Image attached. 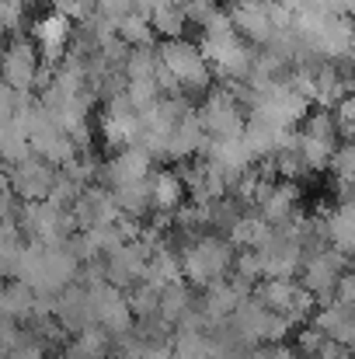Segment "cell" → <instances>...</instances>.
Returning a JSON list of instances; mask_svg holds the SVG:
<instances>
[{"instance_id": "cell-34", "label": "cell", "mask_w": 355, "mask_h": 359, "mask_svg": "<svg viewBox=\"0 0 355 359\" xmlns=\"http://www.w3.org/2000/svg\"><path fill=\"white\" fill-rule=\"evenodd\" d=\"M331 300H335V304H342V307H352V304H355V279H352V272H349V269L338 276Z\"/></svg>"}, {"instance_id": "cell-32", "label": "cell", "mask_w": 355, "mask_h": 359, "mask_svg": "<svg viewBox=\"0 0 355 359\" xmlns=\"http://www.w3.org/2000/svg\"><path fill=\"white\" fill-rule=\"evenodd\" d=\"M324 346V335L314 328V325H307V328H300V335H296V356L310 359L317 349Z\"/></svg>"}, {"instance_id": "cell-1", "label": "cell", "mask_w": 355, "mask_h": 359, "mask_svg": "<svg viewBox=\"0 0 355 359\" xmlns=\"http://www.w3.org/2000/svg\"><path fill=\"white\" fill-rule=\"evenodd\" d=\"M237 248L223 234H199L188 244L178 248V262H181V279L188 286H206V283H216L223 276H230V265H234Z\"/></svg>"}, {"instance_id": "cell-35", "label": "cell", "mask_w": 355, "mask_h": 359, "mask_svg": "<svg viewBox=\"0 0 355 359\" xmlns=\"http://www.w3.org/2000/svg\"><path fill=\"white\" fill-rule=\"evenodd\" d=\"M251 359H300V356H296V349H289L282 342H265V346L251 349Z\"/></svg>"}, {"instance_id": "cell-20", "label": "cell", "mask_w": 355, "mask_h": 359, "mask_svg": "<svg viewBox=\"0 0 355 359\" xmlns=\"http://www.w3.org/2000/svg\"><path fill=\"white\" fill-rule=\"evenodd\" d=\"M192 304H195V293H192V286H188L185 279H171V283H164L160 293H157V314H160L164 321H171V325H174Z\"/></svg>"}, {"instance_id": "cell-22", "label": "cell", "mask_w": 355, "mask_h": 359, "mask_svg": "<svg viewBox=\"0 0 355 359\" xmlns=\"http://www.w3.org/2000/svg\"><path fill=\"white\" fill-rule=\"evenodd\" d=\"M28 154H32V147H28V136H25L21 122L14 116H0V164L11 168V164L25 161Z\"/></svg>"}, {"instance_id": "cell-7", "label": "cell", "mask_w": 355, "mask_h": 359, "mask_svg": "<svg viewBox=\"0 0 355 359\" xmlns=\"http://www.w3.org/2000/svg\"><path fill=\"white\" fill-rule=\"evenodd\" d=\"M7 178H11L14 196H21L25 203H39V199L49 196V185H53V178H56V168H53L49 161L28 154L25 161H18V164L7 168Z\"/></svg>"}, {"instance_id": "cell-10", "label": "cell", "mask_w": 355, "mask_h": 359, "mask_svg": "<svg viewBox=\"0 0 355 359\" xmlns=\"http://www.w3.org/2000/svg\"><path fill=\"white\" fill-rule=\"evenodd\" d=\"M70 18H63L60 11H49V14H42L35 25H32V35H35V46L42 49L39 53V60L42 63H60L63 60V53H67V46H70Z\"/></svg>"}, {"instance_id": "cell-9", "label": "cell", "mask_w": 355, "mask_h": 359, "mask_svg": "<svg viewBox=\"0 0 355 359\" xmlns=\"http://www.w3.org/2000/svg\"><path fill=\"white\" fill-rule=\"evenodd\" d=\"M202 154H206L202 161H209L213 168H220L230 182H234L244 168H251V164H254V154H251V147L244 143V136H240V133H237V136H206Z\"/></svg>"}, {"instance_id": "cell-37", "label": "cell", "mask_w": 355, "mask_h": 359, "mask_svg": "<svg viewBox=\"0 0 355 359\" xmlns=\"http://www.w3.org/2000/svg\"><path fill=\"white\" fill-rule=\"evenodd\" d=\"M18 98H21V91H14L11 84H4V81H0V116H14Z\"/></svg>"}, {"instance_id": "cell-33", "label": "cell", "mask_w": 355, "mask_h": 359, "mask_svg": "<svg viewBox=\"0 0 355 359\" xmlns=\"http://www.w3.org/2000/svg\"><path fill=\"white\" fill-rule=\"evenodd\" d=\"M14 189H11V178H7V168L0 164V220H14Z\"/></svg>"}, {"instance_id": "cell-21", "label": "cell", "mask_w": 355, "mask_h": 359, "mask_svg": "<svg viewBox=\"0 0 355 359\" xmlns=\"http://www.w3.org/2000/svg\"><path fill=\"white\" fill-rule=\"evenodd\" d=\"M268 234H272V224L261 213H240L234 220V227L227 231V241L240 251V248H261Z\"/></svg>"}, {"instance_id": "cell-17", "label": "cell", "mask_w": 355, "mask_h": 359, "mask_svg": "<svg viewBox=\"0 0 355 359\" xmlns=\"http://www.w3.org/2000/svg\"><path fill=\"white\" fill-rule=\"evenodd\" d=\"M70 359H112V335L102 325H84L74 332V342L67 346Z\"/></svg>"}, {"instance_id": "cell-31", "label": "cell", "mask_w": 355, "mask_h": 359, "mask_svg": "<svg viewBox=\"0 0 355 359\" xmlns=\"http://www.w3.org/2000/svg\"><path fill=\"white\" fill-rule=\"evenodd\" d=\"M331 116H335V126H338V136H342V140H349V136L355 133V98L352 95L338 98V102H335V109H331Z\"/></svg>"}, {"instance_id": "cell-16", "label": "cell", "mask_w": 355, "mask_h": 359, "mask_svg": "<svg viewBox=\"0 0 355 359\" xmlns=\"http://www.w3.org/2000/svg\"><path fill=\"white\" fill-rule=\"evenodd\" d=\"M324 241H328V248H335V251L352 258V241H355L352 203H338L335 210L324 213Z\"/></svg>"}, {"instance_id": "cell-30", "label": "cell", "mask_w": 355, "mask_h": 359, "mask_svg": "<svg viewBox=\"0 0 355 359\" xmlns=\"http://www.w3.org/2000/svg\"><path fill=\"white\" fill-rule=\"evenodd\" d=\"M25 11H28L25 0H0V32L18 35L25 25Z\"/></svg>"}, {"instance_id": "cell-8", "label": "cell", "mask_w": 355, "mask_h": 359, "mask_svg": "<svg viewBox=\"0 0 355 359\" xmlns=\"http://www.w3.org/2000/svg\"><path fill=\"white\" fill-rule=\"evenodd\" d=\"M105 102H109L105 116H102V140H105V147H112V150L132 147L136 133H139V116L132 112V105L125 98V88L118 95H112V98H105Z\"/></svg>"}, {"instance_id": "cell-23", "label": "cell", "mask_w": 355, "mask_h": 359, "mask_svg": "<svg viewBox=\"0 0 355 359\" xmlns=\"http://www.w3.org/2000/svg\"><path fill=\"white\" fill-rule=\"evenodd\" d=\"M150 178V175H146ZM146 178H136V182H122L112 185V199H116L118 213H132V217H146L150 213V185Z\"/></svg>"}, {"instance_id": "cell-6", "label": "cell", "mask_w": 355, "mask_h": 359, "mask_svg": "<svg viewBox=\"0 0 355 359\" xmlns=\"http://www.w3.org/2000/svg\"><path fill=\"white\" fill-rule=\"evenodd\" d=\"M206 136H237L244 129V109L230 88H209L202 109H195Z\"/></svg>"}, {"instance_id": "cell-2", "label": "cell", "mask_w": 355, "mask_h": 359, "mask_svg": "<svg viewBox=\"0 0 355 359\" xmlns=\"http://www.w3.org/2000/svg\"><path fill=\"white\" fill-rule=\"evenodd\" d=\"M157 56H160V63L167 67V74L178 81V88H181L185 95L209 91V84H213V67L206 63V56L199 53L195 42H188L185 35L164 39V42L157 46Z\"/></svg>"}, {"instance_id": "cell-36", "label": "cell", "mask_w": 355, "mask_h": 359, "mask_svg": "<svg viewBox=\"0 0 355 359\" xmlns=\"http://www.w3.org/2000/svg\"><path fill=\"white\" fill-rule=\"evenodd\" d=\"M21 339H25V328H21L18 321H11V318H0V349L11 353Z\"/></svg>"}, {"instance_id": "cell-19", "label": "cell", "mask_w": 355, "mask_h": 359, "mask_svg": "<svg viewBox=\"0 0 355 359\" xmlns=\"http://www.w3.org/2000/svg\"><path fill=\"white\" fill-rule=\"evenodd\" d=\"M32 304H35V290L28 283H21V279L0 283V318L25 325L32 318Z\"/></svg>"}, {"instance_id": "cell-3", "label": "cell", "mask_w": 355, "mask_h": 359, "mask_svg": "<svg viewBox=\"0 0 355 359\" xmlns=\"http://www.w3.org/2000/svg\"><path fill=\"white\" fill-rule=\"evenodd\" d=\"M254 300H261L268 311L282 314L289 325H307L310 314L317 311V300L293 279H282V276H268V279H258L254 290H251Z\"/></svg>"}, {"instance_id": "cell-24", "label": "cell", "mask_w": 355, "mask_h": 359, "mask_svg": "<svg viewBox=\"0 0 355 359\" xmlns=\"http://www.w3.org/2000/svg\"><path fill=\"white\" fill-rule=\"evenodd\" d=\"M116 35L125 42V46H153V28H150V14L132 7L129 14H122L116 21Z\"/></svg>"}, {"instance_id": "cell-13", "label": "cell", "mask_w": 355, "mask_h": 359, "mask_svg": "<svg viewBox=\"0 0 355 359\" xmlns=\"http://www.w3.org/2000/svg\"><path fill=\"white\" fill-rule=\"evenodd\" d=\"M230 21H234L237 35L254 42V46H265L272 39V32H279L265 11V0H237V7L230 11Z\"/></svg>"}, {"instance_id": "cell-40", "label": "cell", "mask_w": 355, "mask_h": 359, "mask_svg": "<svg viewBox=\"0 0 355 359\" xmlns=\"http://www.w3.org/2000/svg\"><path fill=\"white\" fill-rule=\"evenodd\" d=\"M237 359H251V349H247V353H244V356H237Z\"/></svg>"}, {"instance_id": "cell-12", "label": "cell", "mask_w": 355, "mask_h": 359, "mask_svg": "<svg viewBox=\"0 0 355 359\" xmlns=\"http://www.w3.org/2000/svg\"><path fill=\"white\" fill-rule=\"evenodd\" d=\"M310 325H314L324 339H331V342H338V346L352 349V342H355V314H352V307H342V304L328 300V304H321V307L310 314Z\"/></svg>"}, {"instance_id": "cell-27", "label": "cell", "mask_w": 355, "mask_h": 359, "mask_svg": "<svg viewBox=\"0 0 355 359\" xmlns=\"http://www.w3.org/2000/svg\"><path fill=\"white\" fill-rule=\"evenodd\" d=\"M296 133L314 136V140H328V143H338V140H342L331 109H314V112H307V116L300 119V129H296Z\"/></svg>"}, {"instance_id": "cell-11", "label": "cell", "mask_w": 355, "mask_h": 359, "mask_svg": "<svg viewBox=\"0 0 355 359\" xmlns=\"http://www.w3.org/2000/svg\"><path fill=\"white\" fill-rule=\"evenodd\" d=\"M300 182L296 178H275L272 185H268V192L254 203V210L275 227V224H282V220H289V217H296L300 213Z\"/></svg>"}, {"instance_id": "cell-25", "label": "cell", "mask_w": 355, "mask_h": 359, "mask_svg": "<svg viewBox=\"0 0 355 359\" xmlns=\"http://www.w3.org/2000/svg\"><path fill=\"white\" fill-rule=\"evenodd\" d=\"M296 136H300V140H296V150H300L303 171H307V175H321V171H328L331 150H335L338 143H328V140H314V136H303V133H296Z\"/></svg>"}, {"instance_id": "cell-4", "label": "cell", "mask_w": 355, "mask_h": 359, "mask_svg": "<svg viewBox=\"0 0 355 359\" xmlns=\"http://www.w3.org/2000/svg\"><path fill=\"white\" fill-rule=\"evenodd\" d=\"M349 269V255H342V251H335V248H317V251H310V255H303V262H300V272H296V283L317 300V307L321 304H328L331 300V293H335V283H338V276Z\"/></svg>"}, {"instance_id": "cell-26", "label": "cell", "mask_w": 355, "mask_h": 359, "mask_svg": "<svg viewBox=\"0 0 355 359\" xmlns=\"http://www.w3.org/2000/svg\"><path fill=\"white\" fill-rule=\"evenodd\" d=\"M150 28H153V35H160V39H178V35H185L188 21H185L181 4H167V7L150 11Z\"/></svg>"}, {"instance_id": "cell-29", "label": "cell", "mask_w": 355, "mask_h": 359, "mask_svg": "<svg viewBox=\"0 0 355 359\" xmlns=\"http://www.w3.org/2000/svg\"><path fill=\"white\" fill-rule=\"evenodd\" d=\"M81 182H74V178H67L60 168H56V178H53V185H49V196H46V203H53V206H60V210H70L74 206V199L81 196Z\"/></svg>"}, {"instance_id": "cell-38", "label": "cell", "mask_w": 355, "mask_h": 359, "mask_svg": "<svg viewBox=\"0 0 355 359\" xmlns=\"http://www.w3.org/2000/svg\"><path fill=\"white\" fill-rule=\"evenodd\" d=\"M132 4H136L139 11H146V14H150V11H157V7H167V4H178V0H132Z\"/></svg>"}, {"instance_id": "cell-5", "label": "cell", "mask_w": 355, "mask_h": 359, "mask_svg": "<svg viewBox=\"0 0 355 359\" xmlns=\"http://www.w3.org/2000/svg\"><path fill=\"white\" fill-rule=\"evenodd\" d=\"M42 60L32 39H25L21 32L11 35V42L0 49V81L11 84L14 91H32V81L39 74Z\"/></svg>"}, {"instance_id": "cell-18", "label": "cell", "mask_w": 355, "mask_h": 359, "mask_svg": "<svg viewBox=\"0 0 355 359\" xmlns=\"http://www.w3.org/2000/svg\"><path fill=\"white\" fill-rule=\"evenodd\" d=\"M150 185V210H160V213H171L174 206L185 203V185L178 178V171H150L146 178Z\"/></svg>"}, {"instance_id": "cell-39", "label": "cell", "mask_w": 355, "mask_h": 359, "mask_svg": "<svg viewBox=\"0 0 355 359\" xmlns=\"http://www.w3.org/2000/svg\"><path fill=\"white\" fill-rule=\"evenodd\" d=\"M46 359H70V356H67V353H60V356H46Z\"/></svg>"}, {"instance_id": "cell-28", "label": "cell", "mask_w": 355, "mask_h": 359, "mask_svg": "<svg viewBox=\"0 0 355 359\" xmlns=\"http://www.w3.org/2000/svg\"><path fill=\"white\" fill-rule=\"evenodd\" d=\"M328 171L335 175V182H338V185H352V175H355V147L349 143V140H342V143L331 150Z\"/></svg>"}, {"instance_id": "cell-14", "label": "cell", "mask_w": 355, "mask_h": 359, "mask_svg": "<svg viewBox=\"0 0 355 359\" xmlns=\"http://www.w3.org/2000/svg\"><path fill=\"white\" fill-rule=\"evenodd\" d=\"M206 147V129L195 112H188L181 122H174V129L167 133V157L171 161H188L195 154H202Z\"/></svg>"}, {"instance_id": "cell-15", "label": "cell", "mask_w": 355, "mask_h": 359, "mask_svg": "<svg viewBox=\"0 0 355 359\" xmlns=\"http://www.w3.org/2000/svg\"><path fill=\"white\" fill-rule=\"evenodd\" d=\"M244 300V293L237 290L234 283L223 276V279H216V283H206L202 286V297L195 300L213 321H223V318H230L234 314V307Z\"/></svg>"}]
</instances>
